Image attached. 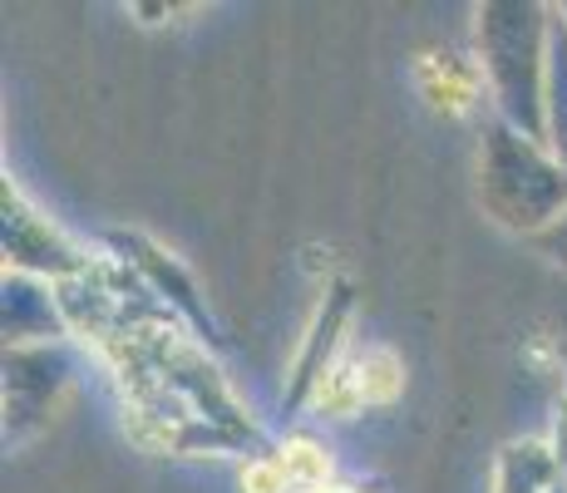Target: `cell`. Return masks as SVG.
<instances>
[{"instance_id": "obj_1", "label": "cell", "mask_w": 567, "mask_h": 493, "mask_svg": "<svg viewBox=\"0 0 567 493\" xmlns=\"http://www.w3.org/2000/svg\"><path fill=\"white\" fill-rule=\"evenodd\" d=\"M420 90H424V99H430L434 109H450V114L468 109V99H474L468 74L454 60H444V54H430V60L420 64Z\"/></svg>"}, {"instance_id": "obj_2", "label": "cell", "mask_w": 567, "mask_h": 493, "mask_svg": "<svg viewBox=\"0 0 567 493\" xmlns=\"http://www.w3.org/2000/svg\"><path fill=\"white\" fill-rule=\"evenodd\" d=\"M243 484H247V493H287L291 479H287V469L281 464H252Z\"/></svg>"}]
</instances>
